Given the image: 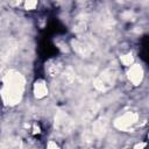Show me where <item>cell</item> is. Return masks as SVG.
I'll use <instances>...</instances> for the list:
<instances>
[{
    "mask_svg": "<svg viewBox=\"0 0 149 149\" xmlns=\"http://www.w3.org/2000/svg\"><path fill=\"white\" fill-rule=\"evenodd\" d=\"M24 91V78L23 76L15 71H8L2 79V87L0 90V95L6 105L14 106L19 104L22 99Z\"/></svg>",
    "mask_w": 149,
    "mask_h": 149,
    "instance_id": "obj_1",
    "label": "cell"
},
{
    "mask_svg": "<svg viewBox=\"0 0 149 149\" xmlns=\"http://www.w3.org/2000/svg\"><path fill=\"white\" fill-rule=\"evenodd\" d=\"M116 81V71L112 68H108L104 70L95 79H94V87L95 90L100 92H107L109 91Z\"/></svg>",
    "mask_w": 149,
    "mask_h": 149,
    "instance_id": "obj_2",
    "label": "cell"
},
{
    "mask_svg": "<svg viewBox=\"0 0 149 149\" xmlns=\"http://www.w3.org/2000/svg\"><path fill=\"white\" fill-rule=\"evenodd\" d=\"M55 129L57 130V133L62 135H66L71 133V130L73 129L72 119L65 112L59 111L55 116Z\"/></svg>",
    "mask_w": 149,
    "mask_h": 149,
    "instance_id": "obj_3",
    "label": "cell"
},
{
    "mask_svg": "<svg viewBox=\"0 0 149 149\" xmlns=\"http://www.w3.org/2000/svg\"><path fill=\"white\" fill-rule=\"evenodd\" d=\"M137 121H139V114L137 113H135V112H127V113H125L121 116L115 119L114 126L119 130L127 132V130L132 129L137 123Z\"/></svg>",
    "mask_w": 149,
    "mask_h": 149,
    "instance_id": "obj_4",
    "label": "cell"
},
{
    "mask_svg": "<svg viewBox=\"0 0 149 149\" xmlns=\"http://www.w3.org/2000/svg\"><path fill=\"white\" fill-rule=\"evenodd\" d=\"M128 79L132 81L134 85H140L141 81L143 80V69L139 64H134L130 66L128 71Z\"/></svg>",
    "mask_w": 149,
    "mask_h": 149,
    "instance_id": "obj_5",
    "label": "cell"
},
{
    "mask_svg": "<svg viewBox=\"0 0 149 149\" xmlns=\"http://www.w3.org/2000/svg\"><path fill=\"white\" fill-rule=\"evenodd\" d=\"M72 47H73V50L83 57H88L93 51V48L88 43L83 42L80 40H73L72 41Z\"/></svg>",
    "mask_w": 149,
    "mask_h": 149,
    "instance_id": "obj_6",
    "label": "cell"
},
{
    "mask_svg": "<svg viewBox=\"0 0 149 149\" xmlns=\"http://www.w3.org/2000/svg\"><path fill=\"white\" fill-rule=\"evenodd\" d=\"M107 125H108V121H107L106 118L101 116V118L97 119L95 121H93V125H92V133H93L97 137H102V136L106 134Z\"/></svg>",
    "mask_w": 149,
    "mask_h": 149,
    "instance_id": "obj_7",
    "label": "cell"
},
{
    "mask_svg": "<svg viewBox=\"0 0 149 149\" xmlns=\"http://www.w3.org/2000/svg\"><path fill=\"white\" fill-rule=\"evenodd\" d=\"M34 94L37 99H42L48 94V87L43 80H38L34 84Z\"/></svg>",
    "mask_w": 149,
    "mask_h": 149,
    "instance_id": "obj_8",
    "label": "cell"
},
{
    "mask_svg": "<svg viewBox=\"0 0 149 149\" xmlns=\"http://www.w3.org/2000/svg\"><path fill=\"white\" fill-rule=\"evenodd\" d=\"M15 50H16V44L15 43L10 42V43L6 44L3 47V49L1 50V52H0V58L2 61H8L15 54Z\"/></svg>",
    "mask_w": 149,
    "mask_h": 149,
    "instance_id": "obj_9",
    "label": "cell"
},
{
    "mask_svg": "<svg viewBox=\"0 0 149 149\" xmlns=\"http://www.w3.org/2000/svg\"><path fill=\"white\" fill-rule=\"evenodd\" d=\"M97 111H98V105H95V104H92V105L87 106V107L85 108V111L83 112L81 119H83V120H85V121H87V120H91V119H92V118L95 115Z\"/></svg>",
    "mask_w": 149,
    "mask_h": 149,
    "instance_id": "obj_10",
    "label": "cell"
},
{
    "mask_svg": "<svg viewBox=\"0 0 149 149\" xmlns=\"http://www.w3.org/2000/svg\"><path fill=\"white\" fill-rule=\"evenodd\" d=\"M48 71H49V73H50L51 76H56V74H58L59 71H61V64L57 63V62H54L52 64L48 65Z\"/></svg>",
    "mask_w": 149,
    "mask_h": 149,
    "instance_id": "obj_11",
    "label": "cell"
},
{
    "mask_svg": "<svg viewBox=\"0 0 149 149\" xmlns=\"http://www.w3.org/2000/svg\"><path fill=\"white\" fill-rule=\"evenodd\" d=\"M120 61L123 65H127V66H130V64H133L134 62V57L132 54H126V55H122L120 57Z\"/></svg>",
    "mask_w": 149,
    "mask_h": 149,
    "instance_id": "obj_12",
    "label": "cell"
},
{
    "mask_svg": "<svg viewBox=\"0 0 149 149\" xmlns=\"http://www.w3.org/2000/svg\"><path fill=\"white\" fill-rule=\"evenodd\" d=\"M85 27H86V22L84 21V20H77V22H76V24H74V30L76 31H81V30H84L85 29Z\"/></svg>",
    "mask_w": 149,
    "mask_h": 149,
    "instance_id": "obj_13",
    "label": "cell"
},
{
    "mask_svg": "<svg viewBox=\"0 0 149 149\" xmlns=\"http://www.w3.org/2000/svg\"><path fill=\"white\" fill-rule=\"evenodd\" d=\"M36 6H37V1H27L24 3L26 9H34Z\"/></svg>",
    "mask_w": 149,
    "mask_h": 149,
    "instance_id": "obj_14",
    "label": "cell"
},
{
    "mask_svg": "<svg viewBox=\"0 0 149 149\" xmlns=\"http://www.w3.org/2000/svg\"><path fill=\"white\" fill-rule=\"evenodd\" d=\"M47 149H61V148H59V146L55 141H49L48 146H47Z\"/></svg>",
    "mask_w": 149,
    "mask_h": 149,
    "instance_id": "obj_15",
    "label": "cell"
},
{
    "mask_svg": "<svg viewBox=\"0 0 149 149\" xmlns=\"http://www.w3.org/2000/svg\"><path fill=\"white\" fill-rule=\"evenodd\" d=\"M144 148H146V143L144 142H141V143H139V144H136L134 147V149H144Z\"/></svg>",
    "mask_w": 149,
    "mask_h": 149,
    "instance_id": "obj_16",
    "label": "cell"
},
{
    "mask_svg": "<svg viewBox=\"0 0 149 149\" xmlns=\"http://www.w3.org/2000/svg\"><path fill=\"white\" fill-rule=\"evenodd\" d=\"M0 149H14V146H5V144H0Z\"/></svg>",
    "mask_w": 149,
    "mask_h": 149,
    "instance_id": "obj_17",
    "label": "cell"
}]
</instances>
